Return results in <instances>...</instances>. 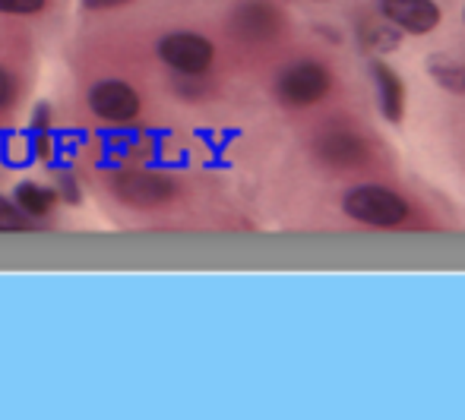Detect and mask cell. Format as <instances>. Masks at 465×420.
<instances>
[{
    "instance_id": "obj_1",
    "label": "cell",
    "mask_w": 465,
    "mask_h": 420,
    "mask_svg": "<svg viewBox=\"0 0 465 420\" xmlns=\"http://www.w3.org/2000/svg\"><path fill=\"white\" fill-rule=\"evenodd\" d=\"M342 212L351 221L368 228H380V231H390V228H402L411 215V206L402 193L390 187H380V183H358V187L345 190L342 196Z\"/></svg>"
},
{
    "instance_id": "obj_11",
    "label": "cell",
    "mask_w": 465,
    "mask_h": 420,
    "mask_svg": "<svg viewBox=\"0 0 465 420\" xmlns=\"http://www.w3.org/2000/svg\"><path fill=\"white\" fill-rule=\"evenodd\" d=\"M13 202H16L29 219H45V215L54 209L57 193L51 187H42V183H19L16 193H13Z\"/></svg>"
},
{
    "instance_id": "obj_8",
    "label": "cell",
    "mask_w": 465,
    "mask_h": 420,
    "mask_svg": "<svg viewBox=\"0 0 465 420\" xmlns=\"http://www.w3.org/2000/svg\"><path fill=\"white\" fill-rule=\"evenodd\" d=\"M380 13L405 35H430L443 19L434 0H380Z\"/></svg>"
},
{
    "instance_id": "obj_18",
    "label": "cell",
    "mask_w": 465,
    "mask_h": 420,
    "mask_svg": "<svg viewBox=\"0 0 465 420\" xmlns=\"http://www.w3.org/2000/svg\"><path fill=\"white\" fill-rule=\"evenodd\" d=\"M127 4H134V0H83V6H86V10H93V13L117 10V6H127Z\"/></svg>"
},
{
    "instance_id": "obj_5",
    "label": "cell",
    "mask_w": 465,
    "mask_h": 420,
    "mask_svg": "<svg viewBox=\"0 0 465 420\" xmlns=\"http://www.w3.org/2000/svg\"><path fill=\"white\" fill-rule=\"evenodd\" d=\"M317 159L332 171H355L371 161V146L349 127H330L317 136Z\"/></svg>"
},
{
    "instance_id": "obj_15",
    "label": "cell",
    "mask_w": 465,
    "mask_h": 420,
    "mask_svg": "<svg viewBox=\"0 0 465 420\" xmlns=\"http://www.w3.org/2000/svg\"><path fill=\"white\" fill-rule=\"evenodd\" d=\"M48 0H0V13L4 16H35L45 10Z\"/></svg>"
},
{
    "instance_id": "obj_9",
    "label": "cell",
    "mask_w": 465,
    "mask_h": 420,
    "mask_svg": "<svg viewBox=\"0 0 465 420\" xmlns=\"http://www.w3.org/2000/svg\"><path fill=\"white\" fill-rule=\"evenodd\" d=\"M371 80L377 85V102L380 114L390 123H402L405 117V83L399 80V73L392 67H386L383 61H371Z\"/></svg>"
},
{
    "instance_id": "obj_12",
    "label": "cell",
    "mask_w": 465,
    "mask_h": 420,
    "mask_svg": "<svg viewBox=\"0 0 465 420\" xmlns=\"http://www.w3.org/2000/svg\"><path fill=\"white\" fill-rule=\"evenodd\" d=\"M428 73L440 89L447 92H465V63L460 61H447V57H434L428 63Z\"/></svg>"
},
{
    "instance_id": "obj_6",
    "label": "cell",
    "mask_w": 465,
    "mask_h": 420,
    "mask_svg": "<svg viewBox=\"0 0 465 420\" xmlns=\"http://www.w3.org/2000/svg\"><path fill=\"white\" fill-rule=\"evenodd\" d=\"M89 108H93V114L98 121L130 123V121H136L143 102H140V92H136L130 83L102 80L93 85V92H89Z\"/></svg>"
},
{
    "instance_id": "obj_19",
    "label": "cell",
    "mask_w": 465,
    "mask_h": 420,
    "mask_svg": "<svg viewBox=\"0 0 465 420\" xmlns=\"http://www.w3.org/2000/svg\"><path fill=\"white\" fill-rule=\"evenodd\" d=\"M317 4H330V0H317Z\"/></svg>"
},
{
    "instance_id": "obj_3",
    "label": "cell",
    "mask_w": 465,
    "mask_h": 420,
    "mask_svg": "<svg viewBox=\"0 0 465 420\" xmlns=\"http://www.w3.org/2000/svg\"><path fill=\"white\" fill-rule=\"evenodd\" d=\"M159 57L178 76H203L215 61V44L200 32H168L159 42Z\"/></svg>"
},
{
    "instance_id": "obj_7",
    "label": "cell",
    "mask_w": 465,
    "mask_h": 420,
    "mask_svg": "<svg viewBox=\"0 0 465 420\" xmlns=\"http://www.w3.org/2000/svg\"><path fill=\"white\" fill-rule=\"evenodd\" d=\"M232 32L244 42H266L282 32V13L270 0H244L232 13Z\"/></svg>"
},
{
    "instance_id": "obj_14",
    "label": "cell",
    "mask_w": 465,
    "mask_h": 420,
    "mask_svg": "<svg viewBox=\"0 0 465 420\" xmlns=\"http://www.w3.org/2000/svg\"><path fill=\"white\" fill-rule=\"evenodd\" d=\"M23 231H32V219L16 202L0 196V234H23Z\"/></svg>"
},
{
    "instance_id": "obj_2",
    "label": "cell",
    "mask_w": 465,
    "mask_h": 420,
    "mask_svg": "<svg viewBox=\"0 0 465 420\" xmlns=\"http://www.w3.org/2000/svg\"><path fill=\"white\" fill-rule=\"evenodd\" d=\"M332 89V70L320 61L288 63L276 80V98L285 108H311Z\"/></svg>"
},
{
    "instance_id": "obj_20",
    "label": "cell",
    "mask_w": 465,
    "mask_h": 420,
    "mask_svg": "<svg viewBox=\"0 0 465 420\" xmlns=\"http://www.w3.org/2000/svg\"><path fill=\"white\" fill-rule=\"evenodd\" d=\"M462 19H465V10H462Z\"/></svg>"
},
{
    "instance_id": "obj_4",
    "label": "cell",
    "mask_w": 465,
    "mask_h": 420,
    "mask_svg": "<svg viewBox=\"0 0 465 420\" xmlns=\"http://www.w3.org/2000/svg\"><path fill=\"white\" fill-rule=\"evenodd\" d=\"M114 196L130 209H159L178 196V183L159 171H124L114 181Z\"/></svg>"
},
{
    "instance_id": "obj_16",
    "label": "cell",
    "mask_w": 465,
    "mask_h": 420,
    "mask_svg": "<svg viewBox=\"0 0 465 420\" xmlns=\"http://www.w3.org/2000/svg\"><path fill=\"white\" fill-rule=\"evenodd\" d=\"M57 200H64V202H70V206H76V202L83 200V190H80V183H76V177L74 174H61L57 177Z\"/></svg>"
},
{
    "instance_id": "obj_10",
    "label": "cell",
    "mask_w": 465,
    "mask_h": 420,
    "mask_svg": "<svg viewBox=\"0 0 465 420\" xmlns=\"http://www.w3.org/2000/svg\"><path fill=\"white\" fill-rule=\"evenodd\" d=\"M355 35H358L361 51H368V54H390V51H396L399 42H402V32H399L390 19H377V16L358 19Z\"/></svg>"
},
{
    "instance_id": "obj_17",
    "label": "cell",
    "mask_w": 465,
    "mask_h": 420,
    "mask_svg": "<svg viewBox=\"0 0 465 420\" xmlns=\"http://www.w3.org/2000/svg\"><path fill=\"white\" fill-rule=\"evenodd\" d=\"M13 98H16V83H13L10 70H6V67H0V111H4V108H10V104H13Z\"/></svg>"
},
{
    "instance_id": "obj_13",
    "label": "cell",
    "mask_w": 465,
    "mask_h": 420,
    "mask_svg": "<svg viewBox=\"0 0 465 420\" xmlns=\"http://www.w3.org/2000/svg\"><path fill=\"white\" fill-rule=\"evenodd\" d=\"M51 127H54V117H51V108L48 104H38L35 108V117H32V130H29V140H32V149H35L38 159L51 152Z\"/></svg>"
}]
</instances>
